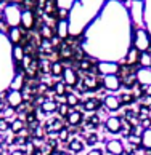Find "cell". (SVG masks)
I'll return each instance as SVG.
<instances>
[{"instance_id": "b9f144b4", "label": "cell", "mask_w": 151, "mask_h": 155, "mask_svg": "<svg viewBox=\"0 0 151 155\" xmlns=\"http://www.w3.org/2000/svg\"><path fill=\"white\" fill-rule=\"evenodd\" d=\"M39 149H40V150L44 152V155H53V153L56 152L55 149H51V147H50L48 144H44L42 147H39Z\"/></svg>"}, {"instance_id": "e0dca14e", "label": "cell", "mask_w": 151, "mask_h": 155, "mask_svg": "<svg viewBox=\"0 0 151 155\" xmlns=\"http://www.w3.org/2000/svg\"><path fill=\"white\" fill-rule=\"evenodd\" d=\"M80 107H82V112H92L93 114L95 110L101 107V101L100 97H87L80 102Z\"/></svg>"}, {"instance_id": "7a4b0ae2", "label": "cell", "mask_w": 151, "mask_h": 155, "mask_svg": "<svg viewBox=\"0 0 151 155\" xmlns=\"http://www.w3.org/2000/svg\"><path fill=\"white\" fill-rule=\"evenodd\" d=\"M124 7L129 11L133 29L145 27V0H125Z\"/></svg>"}, {"instance_id": "d6986e66", "label": "cell", "mask_w": 151, "mask_h": 155, "mask_svg": "<svg viewBox=\"0 0 151 155\" xmlns=\"http://www.w3.org/2000/svg\"><path fill=\"white\" fill-rule=\"evenodd\" d=\"M82 120H84V112L79 110V107H76V109H71V112L68 114L66 123L69 126H79L82 123Z\"/></svg>"}, {"instance_id": "7c38bea8", "label": "cell", "mask_w": 151, "mask_h": 155, "mask_svg": "<svg viewBox=\"0 0 151 155\" xmlns=\"http://www.w3.org/2000/svg\"><path fill=\"white\" fill-rule=\"evenodd\" d=\"M104 128L111 134H121V131H122V118L116 115L108 117L106 122H104Z\"/></svg>"}, {"instance_id": "bcb514c9", "label": "cell", "mask_w": 151, "mask_h": 155, "mask_svg": "<svg viewBox=\"0 0 151 155\" xmlns=\"http://www.w3.org/2000/svg\"><path fill=\"white\" fill-rule=\"evenodd\" d=\"M8 155H26V152L21 150V149H16V150H11Z\"/></svg>"}, {"instance_id": "816d5d0a", "label": "cell", "mask_w": 151, "mask_h": 155, "mask_svg": "<svg viewBox=\"0 0 151 155\" xmlns=\"http://www.w3.org/2000/svg\"><path fill=\"white\" fill-rule=\"evenodd\" d=\"M77 155H80V153H77Z\"/></svg>"}, {"instance_id": "d4e9b609", "label": "cell", "mask_w": 151, "mask_h": 155, "mask_svg": "<svg viewBox=\"0 0 151 155\" xmlns=\"http://www.w3.org/2000/svg\"><path fill=\"white\" fill-rule=\"evenodd\" d=\"M63 72H65V66H63L61 61H53L50 67V74L53 77H63Z\"/></svg>"}, {"instance_id": "cb8c5ba5", "label": "cell", "mask_w": 151, "mask_h": 155, "mask_svg": "<svg viewBox=\"0 0 151 155\" xmlns=\"http://www.w3.org/2000/svg\"><path fill=\"white\" fill-rule=\"evenodd\" d=\"M121 82H122V87L125 88V90H133L137 87V77H135V72H130L129 75H127L125 78H122L121 80Z\"/></svg>"}, {"instance_id": "83f0119b", "label": "cell", "mask_w": 151, "mask_h": 155, "mask_svg": "<svg viewBox=\"0 0 151 155\" xmlns=\"http://www.w3.org/2000/svg\"><path fill=\"white\" fill-rule=\"evenodd\" d=\"M142 147L146 149V150H151V128L143 130V133H142Z\"/></svg>"}, {"instance_id": "ba28073f", "label": "cell", "mask_w": 151, "mask_h": 155, "mask_svg": "<svg viewBox=\"0 0 151 155\" xmlns=\"http://www.w3.org/2000/svg\"><path fill=\"white\" fill-rule=\"evenodd\" d=\"M65 128V120H63L61 117H51L48 118L47 122H45L44 125V130H45V133L47 134H58L60 131Z\"/></svg>"}, {"instance_id": "9a60e30c", "label": "cell", "mask_w": 151, "mask_h": 155, "mask_svg": "<svg viewBox=\"0 0 151 155\" xmlns=\"http://www.w3.org/2000/svg\"><path fill=\"white\" fill-rule=\"evenodd\" d=\"M55 35L65 42L66 38L71 37V32H69V21L68 19H63V21H58L56 26H55Z\"/></svg>"}, {"instance_id": "e575fe53", "label": "cell", "mask_w": 151, "mask_h": 155, "mask_svg": "<svg viewBox=\"0 0 151 155\" xmlns=\"http://www.w3.org/2000/svg\"><path fill=\"white\" fill-rule=\"evenodd\" d=\"M127 142L130 144V147H135V149L142 147V137H140V136H133V134H130L129 137H127Z\"/></svg>"}, {"instance_id": "1f68e13d", "label": "cell", "mask_w": 151, "mask_h": 155, "mask_svg": "<svg viewBox=\"0 0 151 155\" xmlns=\"http://www.w3.org/2000/svg\"><path fill=\"white\" fill-rule=\"evenodd\" d=\"M53 93H55V96H63L68 93V87L63 82H56L53 85Z\"/></svg>"}, {"instance_id": "8d00e7d4", "label": "cell", "mask_w": 151, "mask_h": 155, "mask_svg": "<svg viewBox=\"0 0 151 155\" xmlns=\"http://www.w3.org/2000/svg\"><path fill=\"white\" fill-rule=\"evenodd\" d=\"M37 149H39V147L34 144V141H32V139H29V141L26 142V146H24V152H26V155H32L34 152L37 150Z\"/></svg>"}, {"instance_id": "f546056e", "label": "cell", "mask_w": 151, "mask_h": 155, "mask_svg": "<svg viewBox=\"0 0 151 155\" xmlns=\"http://www.w3.org/2000/svg\"><path fill=\"white\" fill-rule=\"evenodd\" d=\"M74 3H76V0H55L56 8L68 10V11H71V8L74 7Z\"/></svg>"}, {"instance_id": "ab89813d", "label": "cell", "mask_w": 151, "mask_h": 155, "mask_svg": "<svg viewBox=\"0 0 151 155\" xmlns=\"http://www.w3.org/2000/svg\"><path fill=\"white\" fill-rule=\"evenodd\" d=\"M137 101H138V104H140V106L151 107V96H148V94H143V96H140Z\"/></svg>"}, {"instance_id": "f1b7e54d", "label": "cell", "mask_w": 151, "mask_h": 155, "mask_svg": "<svg viewBox=\"0 0 151 155\" xmlns=\"http://www.w3.org/2000/svg\"><path fill=\"white\" fill-rule=\"evenodd\" d=\"M40 35H42L44 40H51L55 37V29L50 27L48 24H44L42 27H40Z\"/></svg>"}, {"instance_id": "3957f363", "label": "cell", "mask_w": 151, "mask_h": 155, "mask_svg": "<svg viewBox=\"0 0 151 155\" xmlns=\"http://www.w3.org/2000/svg\"><path fill=\"white\" fill-rule=\"evenodd\" d=\"M132 47L138 50L140 53H146L151 48V35L145 27H138V29L132 31Z\"/></svg>"}, {"instance_id": "8fae6325", "label": "cell", "mask_w": 151, "mask_h": 155, "mask_svg": "<svg viewBox=\"0 0 151 155\" xmlns=\"http://www.w3.org/2000/svg\"><path fill=\"white\" fill-rule=\"evenodd\" d=\"M34 26H36V15H34L32 10L24 8L21 13V29L23 31H32Z\"/></svg>"}, {"instance_id": "681fc988", "label": "cell", "mask_w": 151, "mask_h": 155, "mask_svg": "<svg viewBox=\"0 0 151 155\" xmlns=\"http://www.w3.org/2000/svg\"><path fill=\"white\" fill-rule=\"evenodd\" d=\"M114 2H119V3H124L125 0H114Z\"/></svg>"}, {"instance_id": "f907efd6", "label": "cell", "mask_w": 151, "mask_h": 155, "mask_svg": "<svg viewBox=\"0 0 151 155\" xmlns=\"http://www.w3.org/2000/svg\"><path fill=\"white\" fill-rule=\"evenodd\" d=\"M148 53H149V54H151V48H149V51H148Z\"/></svg>"}, {"instance_id": "8992f818", "label": "cell", "mask_w": 151, "mask_h": 155, "mask_svg": "<svg viewBox=\"0 0 151 155\" xmlns=\"http://www.w3.org/2000/svg\"><path fill=\"white\" fill-rule=\"evenodd\" d=\"M104 152L108 155H124L125 153V146L121 139L113 137V139L106 141V144H104Z\"/></svg>"}, {"instance_id": "5b68a950", "label": "cell", "mask_w": 151, "mask_h": 155, "mask_svg": "<svg viewBox=\"0 0 151 155\" xmlns=\"http://www.w3.org/2000/svg\"><path fill=\"white\" fill-rule=\"evenodd\" d=\"M119 67H121V64L116 62V61H100L97 64L98 74H100L101 77H104V75H118Z\"/></svg>"}, {"instance_id": "ffe728a7", "label": "cell", "mask_w": 151, "mask_h": 155, "mask_svg": "<svg viewBox=\"0 0 151 155\" xmlns=\"http://www.w3.org/2000/svg\"><path fill=\"white\" fill-rule=\"evenodd\" d=\"M58 110V102L55 99H45L42 104H40V112L44 115H53Z\"/></svg>"}, {"instance_id": "ac0fdd59", "label": "cell", "mask_w": 151, "mask_h": 155, "mask_svg": "<svg viewBox=\"0 0 151 155\" xmlns=\"http://www.w3.org/2000/svg\"><path fill=\"white\" fill-rule=\"evenodd\" d=\"M135 77L138 85H151V67H138Z\"/></svg>"}, {"instance_id": "5bb4252c", "label": "cell", "mask_w": 151, "mask_h": 155, "mask_svg": "<svg viewBox=\"0 0 151 155\" xmlns=\"http://www.w3.org/2000/svg\"><path fill=\"white\" fill-rule=\"evenodd\" d=\"M140 51L138 50H135L133 47H130L129 50H127V53H125V56H124V59H122V62L121 64H124V66H127V67H133V66H138V62H140Z\"/></svg>"}, {"instance_id": "d590c367", "label": "cell", "mask_w": 151, "mask_h": 155, "mask_svg": "<svg viewBox=\"0 0 151 155\" xmlns=\"http://www.w3.org/2000/svg\"><path fill=\"white\" fill-rule=\"evenodd\" d=\"M58 139H60V142H69L71 134H69V128H68V126H65V128L58 133Z\"/></svg>"}, {"instance_id": "2e32d148", "label": "cell", "mask_w": 151, "mask_h": 155, "mask_svg": "<svg viewBox=\"0 0 151 155\" xmlns=\"http://www.w3.org/2000/svg\"><path fill=\"white\" fill-rule=\"evenodd\" d=\"M7 38L11 47H15V45H21L23 42V29L21 27H10V29L7 31Z\"/></svg>"}, {"instance_id": "7402d4cb", "label": "cell", "mask_w": 151, "mask_h": 155, "mask_svg": "<svg viewBox=\"0 0 151 155\" xmlns=\"http://www.w3.org/2000/svg\"><path fill=\"white\" fill-rule=\"evenodd\" d=\"M26 128H27V125L24 122V118H21V117L13 118V120H11V123H10V131L13 134H21Z\"/></svg>"}, {"instance_id": "603a6c76", "label": "cell", "mask_w": 151, "mask_h": 155, "mask_svg": "<svg viewBox=\"0 0 151 155\" xmlns=\"http://www.w3.org/2000/svg\"><path fill=\"white\" fill-rule=\"evenodd\" d=\"M84 142H82V139H80V137H71V139H69V142H68V150H71L74 155H77V153H80L84 150Z\"/></svg>"}, {"instance_id": "60d3db41", "label": "cell", "mask_w": 151, "mask_h": 155, "mask_svg": "<svg viewBox=\"0 0 151 155\" xmlns=\"http://www.w3.org/2000/svg\"><path fill=\"white\" fill-rule=\"evenodd\" d=\"M10 131V122L5 117H0V133H7Z\"/></svg>"}, {"instance_id": "7bdbcfd3", "label": "cell", "mask_w": 151, "mask_h": 155, "mask_svg": "<svg viewBox=\"0 0 151 155\" xmlns=\"http://www.w3.org/2000/svg\"><path fill=\"white\" fill-rule=\"evenodd\" d=\"M140 126H142L143 130L151 128V118H143V120H140Z\"/></svg>"}, {"instance_id": "44dd1931", "label": "cell", "mask_w": 151, "mask_h": 155, "mask_svg": "<svg viewBox=\"0 0 151 155\" xmlns=\"http://www.w3.org/2000/svg\"><path fill=\"white\" fill-rule=\"evenodd\" d=\"M24 47L23 45H15V47H11V61L15 62V66H21L23 59H24Z\"/></svg>"}, {"instance_id": "7dc6e473", "label": "cell", "mask_w": 151, "mask_h": 155, "mask_svg": "<svg viewBox=\"0 0 151 155\" xmlns=\"http://www.w3.org/2000/svg\"><path fill=\"white\" fill-rule=\"evenodd\" d=\"M56 155H69V152H66V150H58Z\"/></svg>"}, {"instance_id": "9c48e42d", "label": "cell", "mask_w": 151, "mask_h": 155, "mask_svg": "<svg viewBox=\"0 0 151 155\" xmlns=\"http://www.w3.org/2000/svg\"><path fill=\"white\" fill-rule=\"evenodd\" d=\"M101 87L108 91V93H116L122 88V82L118 75H104L103 77V82H101Z\"/></svg>"}, {"instance_id": "4fadbf2b", "label": "cell", "mask_w": 151, "mask_h": 155, "mask_svg": "<svg viewBox=\"0 0 151 155\" xmlns=\"http://www.w3.org/2000/svg\"><path fill=\"white\" fill-rule=\"evenodd\" d=\"M103 106L106 107V110H109V112H116V110H119V109L122 107L119 96L114 94V93H108L103 97Z\"/></svg>"}, {"instance_id": "74e56055", "label": "cell", "mask_w": 151, "mask_h": 155, "mask_svg": "<svg viewBox=\"0 0 151 155\" xmlns=\"http://www.w3.org/2000/svg\"><path fill=\"white\" fill-rule=\"evenodd\" d=\"M27 141H29V136H19V134H16L13 137V144L15 146H23V147H24Z\"/></svg>"}, {"instance_id": "30bf717a", "label": "cell", "mask_w": 151, "mask_h": 155, "mask_svg": "<svg viewBox=\"0 0 151 155\" xmlns=\"http://www.w3.org/2000/svg\"><path fill=\"white\" fill-rule=\"evenodd\" d=\"M79 71H76L72 67H65V72H63V77H61V82L66 85L68 88H74L79 82Z\"/></svg>"}, {"instance_id": "277c9868", "label": "cell", "mask_w": 151, "mask_h": 155, "mask_svg": "<svg viewBox=\"0 0 151 155\" xmlns=\"http://www.w3.org/2000/svg\"><path fill=\"white\" fill-rule=\"evenodd\" d=\"M21 13H23V8L16 3H7L5 8L2 11V16H3V21L5 24L10 27H19L21 26Z\"/></svg>"}, {"instance_id": "484cf974", "label": "cell", "mask_w": 151, "mask_h": 155, "mask_svg": "<svg viewBox=\"0 0 151 155\" xmlns=\"http://www.w3.org/2000/svg\"><path fill=\"white\" fill-rule=\"evenodd\" d=\"M68 96V99H66V104L71 107V109H76V107H79L80 106V97L77 96V93H66Z\"/></svg>"}, {"instance_id": "836d02e7", "label": "cell", "mask_w": 151, "mask_h": 155, "mask_svg": "<svg viewBox=\"0 0 151 155\" xmlns=\"http://www.w3.org/2000/svg\"><path fill=\"white\" fill-rule=\"evenodd\" d=\"M71 112V107H69L68 104H58V110H56V114L60 115L63 120H66V117H68V114Z\"/></svg>"}, {"instance_id": "d6a6232c", "label": "cell", "mask_w": 151, "mask_h": 155, "mask_svg": "<svg viewBox=\"0 0 151 155\" xmlns=\"http://www.w3.org/2000/svg\"><path fill=\"white\" fill-rule=\"evenodd\" d=\"M138 67H151V54L148 53V51L140 54V62H138Z\"/></svg>"}, {"instance_id": "52a82bcc", "label": "cell", "mask_w": 151, "mask_h": 155, "mask_svg": "<svg viewBox=\"0 0 151 155\" xmlns=\"http://www.w3.org/2000/svg\"><path fill=\"white\" fill-rule=\"evenodd\" d=\"M5 102H7V106L11 107V109H18V107H21V106H23V102H24V96H23V91L7 90Z\"/></svg>"}, {"instance_id": "4dcf8cb0", "label": "cell", "mask_w": 151, "mask_h": 155, "mask_svg": "<svg viewBox=\"0 0 151 155\" xmlns=\"http://www.w3.org/2000/svg\"><path fill=\"white\" fill-rule=\"evenodd\" d=\"M98 142H100V136H98L95 131H92V133H89L85 136V144L87 146H90V147H93V146H97Z\"/></svg>"}, {"instance_id": "f6af8a7d", "label": "cell", "mask_w": 151, "mask_h": 155, "mask_svg": "<svg viewBox=\"0 0 151 155\" xmlns=\"http://www.w3.org/2000/svg\"><path fill=\"white\" fill-rule=\"evenodd\" d=\"M66 99H68V96L66 94H63V96H56V102H58V104H66Z\"/></svg>"}, {"instance_id": "4316f807", "label": "cell", "mask_w": 151, "mask_h": 155, "mask_svg": "<svg viewBox=\"0 0 151 155\" xmlns=\"http://www.w3.org/2000/svg\"><path fill=\"white\" fill-rule=\"evenodd\" d=\"M119 99H121V104L122 106H132L133 102H137V99H135V96H133L130 91H125V93H122V94H119Z\"/></svg>"}, {"instance_id": "6da1fadb", "label": "cell", "mask_w": 151, "mask_h": 155, "mask_svg": "<svg viewBox=\"0 0 151 155\" xmlns=\"http://www.w3.org/2000/svg\"><path fill=\"white\" fill-rule=\"evenodd\" d=\"M104 3L106 0H76L68 19L71 37H82L85 29L101 13Z\"/></svg>"}, {"instance_id": "c3c4849f", "label": "cell", "mask_w": 151, "mask_h": 155, "mask_svg": "<svg viewBox=\"0 0 151 155\" xmlns=\"http://www.w3.org/2000/svg\"><path fill=\"white\" fill-rule=\"evenodd\" d=\"M32 155H44V152H42V150H40V149H37V150H36V152H34Z\"/></svg>"}, {"instance_id": "ee69618b", "label": "cell", "mask_w": 151, "mask_h": 155, "mask_svg": "<svg viewBox=\"0 0 151 155\" xmlns=\"http://www.w3.org/2000/svg\"><path fill=\"white\" fill-rule=\"evenodd\" d=\"M87 155H104V152L98 147H93L92 150H87Z\"/></svg>"}, {"instance_id": "f35d334b", "label": "cell", "mask_w": 151, "mask_h": 155, "mask_svg": "<svg viewBox=\"0 0 151 155\" xmlns=\"http://www.w3.org/2000/svg\"><path fill=\"white\" fill-rule=\"evenodd\" d=\"M37 112H27L26 115H24V122L26 125H32V123H36L37 122Z\"/></svg>"}]
</instances>
